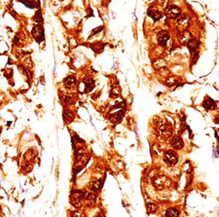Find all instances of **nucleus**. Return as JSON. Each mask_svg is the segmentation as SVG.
<instances>
[{
	"label": "nucleus",
	"mask_w": 219,
	"mask_h": 217,
	"mask_svg": "<svg viewBox=\"0 0 219 217\" xmlns=\"http://www.w3.org/2000/svg\"><path fill=\"white\" fill-rule=\"evenodd\" d=\"M12 76H13V71H12L11 69L7 70L6 73H5V77H6V78H11Z\"/></svg>",
	"instance_id": "c756f323"
},
{
	"label": "nucleus",
	"mask_w": 219,
	"mask_h": 217,
	"mask_svg": "<svg viewBox=\"0 0 219 217\" xmlns=\"http://www.w3.org/2000/svg\"><path fill=\"white\" fill-rule=\"evenodd\" d=\"M26 64H27L28 67H32V64H31V62H30V59H29L26 60Z\"/></svg>",
	"instance_id": "7c9ffc66"
},
{
	"label": "nucleus",
	"mask_w": 219,
	"mask_h": 217,
	"mask_svg": "<svg viewBox=\"0 0 219 217\" xmlns=\"http://www.w3.org/2000/svg\"><path fill=\"white\" fill-rule=\"evenodd\" d=\"M85 198V193L79 190L73 191L70 196V201L75 207H80L82 206V200Z\"/></svg>",
	"instance_id": "f03ea898"
},
{
	"label": "nucleus",
	"mask_w": 219,
	"mask_h": 217,
	"mask_svg": "<svg viewBox=\"0 0 219 217\" xmlns=\"http://www.w3.org/2000/svg\"><path fill=\"white\" fill-rule=\"evenodd\" d=\"M186 45H187V47H188V49H189V50H190L191 52H195L196 50L198 49L199 42H198L195 39H193V38H192V39H190L188 41H187Z\"/></svg>",
	"instance_id": "9b49d317"
},
{
	"label": "nucleus",
	"mask_w": 219,
	"mask_h": 217,
	"mask_svg": "<svg viewBox=\"0 0 219 217\" xmlns=\"http://www.w3.org/2000/svg\"><path fill=\"white\" fill-rule=\"evenodd\" d=\"M153 184L157 189L163 190V189H167L171 186V181L165 175H159V176H156L153 178Z\"/></svg>",
	"instance_id": "f257e3e1"
},
{
	"label": "nucleus",
	"mask_w": 219,
	"mask_h": 217,
	"mask_svg": "<svg viewBox=\"0 0 219 217\" xmlns=\"http://www.w3.org/2000/svg\"><path fill=\"white\" fill-rule=\"evenodd\" d=\"M24 4H26L27 7H30V8H34L35 7V4L36 3L35 2H32V1H28V2H22Z\"/></svg>",
	"instance_id": "c85d7f7f"
},
{
	"label": "nucleus",
	"mask_w": 219,
	"mask_h": 217,
	"mask_svg": "<svg viewBox=\"0 0 219 217\" xmlns=\"http://www.w3.org/2000/svg\"><path fill=\"white\" fill-rule=\"evenodd\" d=\"M84 151L82 150V149H78V150H76V152H75V159H76V161H80L82 158L84 157Z\"/></svg>",
	"instance_id": "393cba45"
},
{
	"label": "nucleus",
	"mask_w": 219,
	"mask_h": 217,
	"mask_svg": "<svg viewBox=\"0 0 219 217\" xmlns=\"http://www.w3.org/2000/svg\"><path fill=\"white\" fill-rule=\"evenodd\" d=\"M203 107L206 109V110H213V109H215V107H216V102L212 100V99L210 98H208L207 100H205L204 101H203Z\"/></svg>",
	"instance_id": "4468645a"
},
{
	"label": "nucleus",
	"mask_w": 219,
	"mask_h": 217,
	"mask_svg": "<svg viewBox=\"0 0 219 217\" xmlns=\"http://www.w3.org/2000/svg\"><path fill=\"white\" fill-rule=\"evenodd\" d=\"M157 208V205L154 204V203H149V204H148V206H147V209H148V212L149 214L156 213Z\"/></svg>",
	"instance_id": "5701e85b"
},
{
	"label": "nucleus",
	"mask_w": 219,
	"mask_h": 217,
	"mask_svg": "<svg viewBox=\"0 0 219 217\" xmlns=\"http://www.w3.org/2000/svg\"><path fill=\"white\" fill-rule=\"evenodd\" d=\"M32 153H34V151H33V150H29V151H27V154L25 155V157H26V159L30 160V159H32L33 157H35V154H32Z\"/></svg>",
	"instance_id": "bb28decb"
},
{
	"label": "nucleus",
	"mask_w": 219,
	"mask_h": 217,
	"mask_svg": "<svg viewBox=\"0 0 219 217\" xmlns=\"http://www.w3.org/2000/svg\"><path fill=\"white\" fill-rule=\"evenodd\" d=\"M148 15L150 16V17L155 20V21L160 20L161 17H162V13H160L159 11L155 10V9H152V8L148 10Z\"/></svg>",
	"instance_id": "ddd939ff"
},
{
	"label": "nucleus",
	"mask_w": 219,
	"mask_h": 217,
	"mask_svg": "<svg viewBox=\"0 0 219 217\" xmlns=\"http://www.w3.org/2000/svg\"><path fill=\"white\" fill-rule=\"evenodd\" d=\"M101 181L100 180H96V181H92L89 184V189L93 192H97L101 188Z\"/></svg>",
	"instance_id": "a211bd4d"
},
{
	"label": "nucleus",
	"mask_w": 219,
	"mask_h": 217,
	"mask_svg": "<svg viewBox=\"0 0 219 217\" xmlns=\"http://www.w3.org/2000/svg\"><path fill=\"white\" fill-rule=\"evenodd\" d=\"M189 25H190V20L187 17H182L177 21V27L179 32L186 30Z\"/></svg>",
	"instance_id": "6e6552de"
},
{
	"label": "nucleus",
	"mask_w": 219,
	"mask_h": 217,
	"mask_svg": "<svg viewBox=\"0 0 219 217\" xmlns=\"http://www.w3.org/2000/svg\"><path fill=\"white\" fill-rule=\"evenodd\" d=\"M178 39H179V41L181 44H186L189 40L192 39V35L187 30L181 31V32H179Z\"/></svg>",
	"instance_id": "1a4fd4ad"
},
{
	"label": "nucleus",
	"mask_w": 219,
	"mask_h": 217,
	"mask_svg": "<svg viewBox=\"0 0 219 217\" xmlns=\"http://www.w3.org/2000/svg\"><path fill=\"white\" fill-rule=\"evenodd\" d=\"M154 66L156 69H162L163 67L165 66V62L163 59H158L154 63Z\"/></svg>",
	"instance_id": "b1692460"
},
{
	"label": "nucleus",
	"mask_w": 219,
	"mask_h": 217,
	"mask_svg": "<svg viewBox=\"0 0 219 217\" xmlns=\"http://www.w3.org/2000/svg\"><path fill=\"white\" fill-rule=\"evenodd\" d=\"M152 153H153V156L157 157V156H160L163 153L162 151V148L160 147L158 144H154L153 147H152Z\"/></svg>",
	"instance_id": "6ab92c4d"
},
{
	"label": "nucleus",
	"mask_w": 219,
	"mask_h": 217,
	"mask_svg": "<svg viewBox=\"0 0 219 217\" xmlns=\"http://www.w3.org/2000/svg\"><path fill=\"white\" fill-rule=\"evenodd\" d=\"M75 83H76V79L73 76H69L65 79V84L67 87H73V85H75Z\"/></svg>",
	"instance_id": "aec40b11"
},
{
	"label": "nucleus",
	"mask_w": 219,
	"mask_h": 217,
	"mask_svg": "<svg viewBox=\"0 0 219 217\" xmlns=\"http://www.w3.org/2000/svg\"><path fill=\"white\" fill-rule=\"evenodd\" d=\"M165 216L169 217H176L179 216V212L175 208H169L165 212Z\"/></svg>",
	"instance_id": "412c9836"
},
{
	"label": "nucleus",
	"mask_w": 219,
	"mask_h": 217,
	"mask_svg": "<svg viewBox=\"0 0 219 217\" xmlns=\"http://www.w3.org/2000/svg\"><path fill=\"white\" fill-rule=\"evenodd\" d=\"M84 84H85V87H86V92L91 91L94 88V87H95L94 80L91 78H87L86 79H84Z\"/></svg>",
	"instance_id": "f3484780"
},
{
	"label": "nucleus",
	"mask_w": 219,
	"mask_h": 217,
	"mask_svg": "<svg viewBox=\"0 0 219 217\" xmlns=\"http://www.w3.org/2000/svg\"><path fill=\"white\" fill-rule=\"evenodd\" d=\"M166 83H167L168 86L171 87V86L176 85L178 83V79L176 77H170L169 79L166 80Z\"/></svg>",
	"instance_id": "a878e982"
},
{
	"label": "nucleus",
	"mask_w": 219,
	"mask_h": 217,
	"mask_svg": "<svg viewBox=\"0 0 219 217\" xmlns=\"http://www.w3.org/2000/svg\"><path fill=\"white\" fill-rule=\"evenodd\" d=\"M35 20H36V22H42V15H41L40 12H37V13H36V16H35Z\"/></svg>",
	"instance_id": "cd10ccee"
},
{
	"label": "nucleus",
	"mask_w": 219,
	"mask_h": 217,
	"mask_svg": "<svg viewBox=\"0 0 219 217\" xmlns=\"http://www.w3.org/2000/svg\"><path fill=\"white\" fill-rule=\"evenodd\" d=\"M96 199H97V196L93 193H89L88 194V196L86 197V204L88 207H93L96 203Z\"/></svg>",
	"instance_id": "dca6fc26"
},
{
	"label": "nucleus",
	"mask_w": 219,
	"mask_h": 217,
	"mask_svg": "<svg viewBox=\"0 0 219 217\" xmlns=\"http://www.w3.org/2000/svg\"><path fill=\"white\" fill-rule=\"evenodd\" d=\"M32 36L34 37V39L36 41L40 42L42 40L44 39V32H43V28L41 27L40 25H37L36 27H33L32 29Z\"/></svg>",
	"instance_id": "423d86ee"
},
{
	"label": "nucleus",
	"mask_w": 219,
	"mask_h": 217,
	"mask_svg": "<svg viewBox=\"0 0 219 217\" xmlns=\"http://www.w3.org/2000/svg\"><path fill=\"white\" fill-rule=\"evenodd\" d=\"M163 161L165 163H167L170 166H173L178 162V156L177 154L172 151V150H169L164 154L163 156Z\"/></svg>",
	"instance_id": "7ed1b4c3"
},
{
	"label": "nucleus",
	"mask_w": 219,
	"mask_h": 217,
	"mask_svg": "<svg viewBox=\"0 0 219 217\" xmlns=\"http://www.w3.org/2000/svg\"><path fill=\"white\" fill-rule=\"evenodd\" d=\"M180 14V9L178 6L170 5L165 9V15L170 19H175Z\"/></svg>",
	"instance_id": "39448f33"
},
{
	"label": "nucleus",
	"mask_w": 219,
	"mask_h": 217,
	"mask_svg": "<svg viewBox=\"0 0 219 217\" xmlns=\"http://www.w3.org/2000/svg\"><path fill=\"white\" fill-rule=\"evenodd\" d=\"M123 116H124V112L122 110H120V111L115 113V114L111 115L110 116V120H111V123H117V122H119V121L121 120V118H123Z\"/></svg>",
	"instance_id": "2eb2a0df"
},
{
	"label": "nucleus",
	"mask_w": 219,
	"mask_h": 217,
	"mask_svg": "<svg viewBox=\"0 0 219 217\" xmlns=\"http://www.w3.org/2000/svg\"><path fill=\"white\" fill-rule=\"evenodd\" d=\"M171 146L175 148V149H181L184 147V142L183 139L180 137H175L171 140Z\"/></svg>",
	"instance_id": "9d476101"
},
{
	"label": "nucleus",
	"mask_w": 219,
	"mask_h": 217,
	"mask_svg": "<svg viewBox=\"0 0 219 217\" xmlns=\"http://www.w3.org/2000/svg\"><path fill=\"white\" fill-rule=\"evenodd\" d=\"M63 117L65 118V119L67 122H72L73 119V118H74L73 112L70 111V110H65V113H64V115H63Z\"/></svg>",
	"instance_id": "4be33fe9"
},
{
	"label": "nucleus",
	"mask_w": 219,
	"mask_h": 217,
	"mask_svg": "<svg viewBox=\"0 0 219 217\" xmlns=\"http://www.w3.org/2000/svg\"><path fill=\"white\" fill-rule=\"evenodd\" d=\"M159 135L163 138H170L172 134V130L171 127L169 124H162L159 125V131H158Z\"/></svg>",
	"instance_id": "20e7f679"
},
{
	"label": "nucleus",
	"mask_w": 219,
	"mask_h": 217,
	"mask_svg": "<svg viewBox=\"0 0 219 217\" xmlns=\"http://www.w3.org/2000/svg\"><path fill=\"white\" fill-rule=\"evenodd\" d=\"M26 39H27V38H26V36H25L23 33H19V34H17L16 36L14 37L13 42H14L15 44L19 45V46H21V45H23V44L25 43Z\"/></svg>",
	"instance_id": "f8f14e48"
},
{
	"label": "nucleus",
	"mask_w": 219,
	"mask_h": 217,
	"mask_svg": "<svg viewBox=\"0 0 219 217\" xmlns=\"http://www.w3.org/2000/svg\"><path fill=\"white\" fill-rule=\"evenodd\" d=\"M169 40H170V36H169V33L167 31L163 30V31H160L157 34V41H158L161 46H163V47L166 46Z\"/></svg>",
	"instance_id": "0eeeda50"
}]
</instances>
